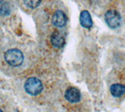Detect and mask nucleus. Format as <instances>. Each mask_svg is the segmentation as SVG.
I'll list each match as a JSON object with an SVG mask.
<instances>
[{"label": "nucleus", "instance_id": "f257e3e1", "mask_svg": "<svg viewBox=\"0 0 125 112\" xmlns=\"http://www.w3.org/2000/svg\"><path fill=\"white\" fill-rule=\"evenodd\" d=\"M5 60L12 67H19L23 61V55L21 50L17 49H9L5 53Z\"/></svg>", "mask_w": 125, "mask_h": 112}, {"label": "nucleus", "instance_id": "f03ea898", "mask_svg": "<svg viewBox=\"0 0 125 112\" xmlns=\"http://www.w3.org/2000/svg\"><path fill=\"white\" fill-rule=\"evenodd\" d=\"M24 90L31 96H37L42 92L43 85L38 78L31 77L25 82Z\"/></svg>", "mask_w": 125, "mask_h": 112}, {"label": "nucleus", "instance_id": "7ed1b4c3", "mask_svg": "<svg viewBox=\"0 0 125 112\" xmlns=\"http://www.w3.org/2000/svg\"><path fill=\"white\" fill-rule=\"evenodd\" d=\"M105 21L106 24L110 28L115 29L119 28L121 22V17L120 13L114 10L107 11L105 14Z\"/></svg>", "mask_w": 125, "mask_h": 112}, {"label": "nucleus", "instance_id": "20e7f679", "mask_svg": "<svg viewBox=\"0 0 125 112\" xmlns=\"http://www.w3.org/2000/svg\"><path fill=\"white\" fill-rule=\"evenodd\" d=\"M65 99L71 103H78L81 99V94L79 90L75 87H69L65 92Z\"/></svg>", "mask_w": 125, "mask_h": 112}, {"label": "nucleus", "instance_id": "39448f33", "mask_svg": "<svg viewBox=\"0 0 125 112\" xmlns=\"http://www.w3.org/2000/svg\"><path fill=\"white\" fill-rule=\"evenodd\" d=\"M52 24L57 28H62L66 24V17L61 10H57L52 17Z\"/></svg>", "mask_w": 125, "mask_h": 112}, {"label": "nucleus", "instance_id": "423d86ee", "mask_svg": "<svg viewBox=\"0 0 125 112\" xmlns=\"http://www.w3.org/2000/svg\"><path fill=\"white\" fill-rule=\"evenodd\" d=\"M80 22L82 27L85 28H90L92 26V20L90 13L87 10H84L80 15Z\"/></svg>", "mask_w": 125, "mask_h": 112}, {"label": "nucleus", "instance_id": "0eeeda50", "mask_svg": "<svg viewBox=\"0 0 125 112\" xmlns=\"http://www.w3.org/2000/svg\"><path fill=\"white\" fill-rule=\"evenodd\" d=\"M110 92L114 97H120L124 94H125V86L120 83L113 84L110 86Z\"/></svg>", "mask_w": 125, "mask_h": 112}, {"label": "nucleus", "instance_id": "6e6552de", "mask_svg": "<svg viewBox=\"0 0 125 112\" xmlns=\"http://www.w3.org/2000/svg\"><path fill=\"white\" fill-rule=\"evenodd\" d=\"M51 43L56 48H62L65 44L64 38L60 33L54 32L51 35Z\"/></svg>", "mask_w": 125, "mask_h": 112}, {"label": "nucleus", "instance_id": "1a4fd4ad", "mask_svg": "<svg viewBox=\"0 0 125 112\" xmlns=\"http://www.w3.org/2000/svg\"><path fill=\"white\" fill-rule=\"evenodd\" d=\"M10 13V7L5 1H0V14L6 16Z\"/></svg>", "mask_w": 125, "mask_h": 112}, {"label": "nucleus", "instance_id": "9d476101", "mask_svg": "<svg viewBox=\"0 0 125 112\" xmlns=\"http://www.w3.org/2000/svg\"><path fill=\"white\" fill-rule=\"evenodd\" d=\"M42 0H23L24 4L31 9H34L40 5Z\"/></svg>", "mask_w": 125, "mask_h": 112}, {"label": "nucleus", "instance_id": "9b49d317", "mask_svg": "<svg viewBox=\"0 0 125 112\" xmlns=\"http://www.w3.org/2000/svg\"><path fill=\"white\" fill-rule=\"evenodd\" d=\"M0 112H3V111H2V110H0Z\"/></svg>", "mask_w": 125, "mask_h": 112}]
</instances>
